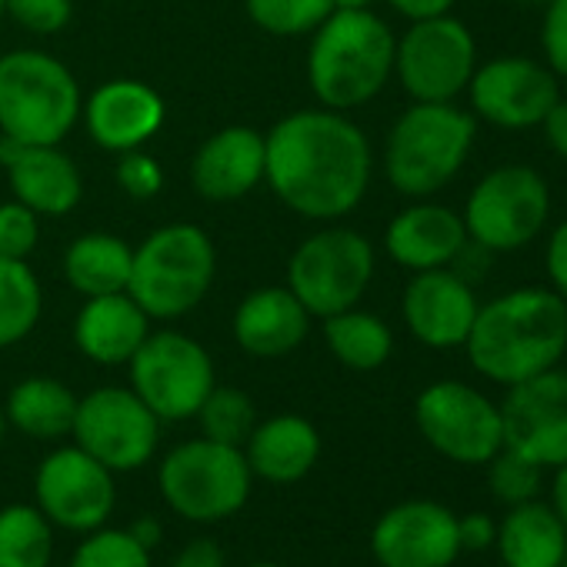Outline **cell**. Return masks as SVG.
I'll return each instance as SVG.
<instances>
[{
  "label": "cell",
  "instance_id": "obj_26",
  "mask_svg": "<svg viewBox=\"0 0 567 567\" xmlns=\"http://www.w3.org/2000/svg\"><path fill=\"white\" fill-rule=\"evenodd\" d=\"M504 567H560L567 554V530L547 501L534 497L507 507L494 537Z\"/></svg>",
  "mask_w": 567,
  "mask_h": 567
},
{
  "label": "cell",
  "instance_id": "obj_15",
  "mask_svg": "<svg viewBox=\"0 0 567 567\" xmlns=\"http://www.w3.org/2000/svg\"><path fill=\"white\" fill-rule=\"evenodd\" d=\"M34 504L41 514L71 534H91L104 527L117 504L114 471L94 461L78 444L51 451L34 474Z\"/></svg>",
  "mask_w": 567,
  "mask_h": 567
},
{
  "label": "cell",
  "instance_id": "obj_27",
  "mask_svg": "<svg viewBox=\"0 0 567 567\" xmlns=\"http://www.w3.org/2000/svg\"><path fill=\"white\" fill-rule=\"evenodd\" d=\"M134 247L117 234H81L64 250V277L81 298H104L127 291Z\"/></svg>",
  "mask_w": 567,
  "mask_h": 567
},
{
  "label": "cell",
  "instance_id": "obj_46",
  "mask_svg": "<svg viewBox=\"0 0 567 567\" xmlns=\"http://www.w3.org/2000/svg\"><path fill=\"white\" fill-rule=\"evenodd\" d=\"M127 530L134 534V540L137 544H144L147 550H154L161 540H164V527H161V520L157 517H151V514H144V517H137V520H131L127 524Z\"/></svg>",
  "mask_w": 567,
  "mask_h": 567
},
{
  "label": "cell",
  "instance_id": "obj_16",
  "mask_svg": "<svg viewBox=\"0 0 567 567\" xmlns=\"http://www.w3.org/2000/svg\"><path fill=\"white\" fill-rule=\"evenodd\" d=\"M504 447L554 471L567 464V368H550L504 391Z\"/></svg>",
  "mask_w": 567,
  "mask_h": 567
},
{
  "label": "cell",
  "instance_id": "obj_4",
  "mask_svg": "<svg viewBox=\"0 0 567 567\" xmlns=\"http://www.w3.org/2000/svg\"><path fill=\"white\" fill-rule=\"evenodd\" d=\"M477 144V121L467 107L411 101L384 137V177L408 197H434L467 167Z\"/></svg>",
  "mask_w": 567,
  "mask_h": 567
},
{
  "label": "cell",
  "instance_id": "obj_43",
  "mask_svg": "<svg viewBox=\"0 0 567 567\" xmlns=\"http://www.w3.org/2000/svg\"><path fill=\"white\" fill-rule=\"evenodd\" d=\"M537 131H540V137H544L547 151L567 164V97H564V94H560V97H557V104L547 111V117L540 121V127H537Z\"/></svg>",
  "mask_w": 567,
  "mask_h": 567
},
{
  "label": "cell",
  "instance_id": "obj_5",
  "mask_svg": "<svg viewBox=\"0 0 567 567\" xmlns=\"http://www.w3.org/2000/svg\"><path fill=\"white\" fill-rule=\"evenodd\" d=\"M217 247L197 224H164L134 247L127 295L151 321L190 315L214 288Z\"/></svg>",
  "mask_w": 567,
  "mask_h": 567
},
{
  "label": "cell",
  "instance_id": "obj_13",
  "mask_svg": "<svg viewBox=\"0 0 567 567\" xmlns=\"http://www.w3.org/2000/svg\"><path fill=\"white\" fill-rule=\"evenodd\" d=\"M161 417L131 388H97L78 398L71 437L114 474L137 471L161 447Z\"/></svg>",
  "mask_w": 567,
  "mask_h": 567
},
{
  "label": "cell",
  "instance_id": "obj_7",
  "mask_svg": "<svg viewBox=\"0 0 567 567\" xmlns=\"http://www.w3.org/2000/svg\"><path fill=\"white\" fill-rule=\"evenodd\" d=\"M554 197L547 177L530 164H497L484 171L464 197L461 220L467 240L487 254H517L550 224Z\"/></svg>",
  "mask_w": 567,
  "mask_h": 567
},
{
  "label": "cell",
  "instance_id": "obj_30",
  "mask_svg": "<svg viewBox=\"0 0 567 567\" xmlns=\"http://www.w3.org/2000/svg\"><path fill=\"white\" fill-rule=\"evenodd\" d=\"M44 311L41 280L28 260L0 257V351L31 338Z\"/></svg>",
  "mask_w": 567,
  "mask_h": 567
},
{
  "label": "cell",
  "instance_id": "obj_22",
  "mask_svg": "<svg viewBox=\"0 0 567 567\" xmlns=\"http://www.w3.org/2000/svg\"><path fill=\"white\" fill-rule=\"evenodd\" d=\"M264 134L244 124L214 131L190 161V184L210 204L247 197L264 181Z\"/></svg>",
  "mask_w": 567,
  "mask_h": 567
},
{
  "label": "cell",
  "instance_id": "obj_14",
  "mask_svg": "<svg viewBox=\"0 0 567 567\" xmlns=\"http://www.w3.org/2000/svg\"><path fill=\"white\" fill-rule=\"evenodd\" d=\"M464 97L477 124L497 131H537L560 97V81L540 58L497 54L477 61Z\"/></svg>",
  "mask_w": 567,
  "mask_h": 567
},
{
  "label": "cell",
  "instance_id": "obj_6",
  "mask_svg": "<svg viewBox=\"0 0 567 567\" xmlns=\"http://www.w3.org/2000/svg\"><path fill=\"white\" fill-rule=\"evenodd\" d=\"M84 94L64 61L21 48L0 58V134L18 144H61L81 121Z\"/></svg>",
  "mask_w": 567,
  "mask_h": 567
},
{
  "label": "cell",
  "instance_id": "obj_49",
  "mask_svg": "<svg viewBox=\"0 0 567 567\" xmlns=\"http://www.w3.org/2000/svg\"><path fill=\"white\" fill-rule=\"evenodd\" d=\"M4 14H8V0H0V21H4Z\"/></svg>",
  "mask_w": 567,
  "mask_h": 567
},
{
  "label": "cell",
  "instance_id": "obj_25",
  "mask_svg": "<svg viewBox=\"0 0 567 567\" xmlns=\"http://www.w3.org/2000/svg\"><path fill=\"white\" fill-rule=\"evenodd\" d=\"M147 334H151V318L127 291L87 298L74 318L78 351L101 368L127 364L137 354V348L147 341Z\"/></svg>",
  "mask_w": 567,
  "mask_h": 567
},
{
  "label": "cell",
  "instance_id": "obj_44",
  "mask_svg": "<svg viewBox=\"0 0 567 567\" xmlns=\"http://www.w3.org/2000/svg\"><path fill=\"white\" fill-rule=\"evenodd\" d=\"M388 4L411 24V21H427V18L454 14L457 0H388Z\"/></svg>",
  "mask_w": 567,
  "mask_h": 567
},
{
  "label": "cell",
  "instance_id": "obj_10",
  "mask_svg": "<svg viewBox=\"0 0 567 567\" xmlns=\"http://www.w3.org/2000/svg\"><path fill=\"white\" fill-rule=\"evenodd\" d=\"M477 61V41L461 18L411 21L394 44V81L411 101L454 104L464 97Z\"/></svg>",
  "mask_w": 567,
  "mask_h": 567
},
{
  "label": "cell",
  "instance_id": "obj_8",
  "mask_svg": "<svg viewBox=\"0 0 567 567\" xmlns=\"http://www.w3.org/2000/svg\"><path fill=\"white\" fill-rule=\"evenodd\" d=\"M254 474L244 447L194 437L171 447L157 467V487L164 504L190 524H217L234 517L250 497Z\"/></svg>",
  "mask_w": 567,
  "mask_h": 567
},
{
  "label": "cell",
  "instance_id": "obj_31",
  "mask_svg": "<svg viewBox=\"0 0 567 567\" xmlns=\"http://www.w3.org/2000/svg\"><path fill=\"white\" fill-rule=\"evenodd\" d=\"M54 524L38 504L0 507V567H51Z\"/></svg>",
  "mask_w": 567,
  "mask_h": 567
},
{
  "label": "cell",
  "instance_id": "obj_11",
  "mask_svg": "<svg viewBox=\"0 0 567 567\" xmlns=\"http://www.w3.org/2000/svg\"><path fill=\"white\" fill-rule=\"evenodd\" d=\"M414 424L427 447L451 464L484 467L504 447L501 404L467 381H434L414 398Z\"/></svg>",
  "mask_w": 567,
  "mask_h": 567
},
{
  "label": "cell",
  "instance_id": "obj_38",
  "mask_svg": "<svg viewBox=\"0 0 567 567\" xmlns=\"http://www.w3.org/2000/svg\"><path fill=\"white\" fill-rule=\"evenodd\" d=\"M8 18L38 38H51L71 24L74 0H8Z\"/></svg>",
  "mask_w": 567,
  "mask_h": 567
},
{
  "label": "cell",
  "instance_id": "obj_39",
  "mask_svg": "<svg viewBox=\"0 0 567 567\" xmlns=\"http://www.w3.org/2000/svg\"><path fill=\"white\" fill-rule=\"evenodd\" d=\"M117 184L134 200H154L164 190V167L144 147L117 154Z\"/></svg>",
  "mask_w": 567,
  "mask_h": 567
},
{
  "label": "cell",
  "instance_id": "obj_20",
  "mask_svg": "<svg viewBox=\"0 0 567 567\" xmlns=\"http://www.w3.org/2000/svg\"><path fill=\"white\" fill-rule=\"evenodd\" d=\"M0 167L8 171L14 200L28 204L38 217H64L84 197L81 167L61 144L0 141Z\"/></svg>",
  "mask_w": 567,
  "mask_h": 567
},
{
  "label": "cell",
  "instance_id": "obj_41",
  "mask_svg": "<svg viewBox=\"0 0 567 567\" xmlns=\"http://www.w3.org/2000/svg\"><path fill=\"white\" fill-rule=\"evenodd\" d=\"M457 537H461V554L464 550H491L494 547V537H497V520L484 511H474V514H464L457 517Z\"/></svg>",
  "mask_w": 567,
  "mask_h": 567
},
{
  "label": "cell",
  "instance_id": "obj_45",
  "mask_svg": "<svg viewBox=\"0 0 567 567\" xmlns=\"http://www.w3.org/2000/svg\"><path fill=\"white\" fill-rule=\"evenodd\" d=\"M547 504H550V511L557 514V520H560V524H564V530H567V464H560V467H554V471H550Z\"/></svg>",
  "mask_w": 567,
  "mask_h": 567
},
{
  "label": "cell",
  "instance_id": "obj_35",
  "mask_svg": "<svg viewBox=\"0 0 567 567\" xmlns=\"http://www.w3.org/2000/svg\"><path fill=\"white\" fill-rule=\"evenodd\" d=\"M68 567H154L151 550L134 540L127 527H97L81 534Z\"/></svg>",
  "mask_w": 567,
  "mask_h": 567
},
{
  "label": "cell",
  "instance_id": "obj_51",
  "mask_svg": "<svg viewBox=\"0 0 567 567\" xmlns=\"http://www.w3.org/2000/svg\"><path fill=\"white\" fill-rule=\"evenodd\" d=\"M250 567H277V564H267V560H264V564H250Z\"/></svg>",
  "mask_w": 567,
  "mask_h": 567
},
{
  "label": "cell",
  "instance_id": "obj_21",
  "mask_svg": "<svg viewBox=\"0 0 567 567\" xmlns=\"http://www.w3.org/2000/svg\"><path fill=\"white\" fill-rule=\"evenodd\" d=\"M464 247H467V230L461 210L437 204L434 197L411 200L384 227L388 257L411 274L454 267Z\"/></svg>",
  "mask_w": 567,
  "mask_h": 567
},
{
  "label": "cell",
  "instance_id": "obj_33",
  "mask_svg": "<svg viewBox=\"0 0 567 567\" xmlns=\"http://www.w3.org/2000/svg\"><path fill=\"white\" fill-rule=\"evenodd\" d=\"M194 417L200 421L204 437L220 441V444H234V447H244V441L250 437V431L257 424L254 401L244 391L220 388V384H214V391L204 398V404Z\"/></svg>",
  "mask_w": 567,
  "mask_h": 567
},
{
  "label": "cell",
  "instance_id": "obj_34",
  "mask_svg": "<svg viewBox=\"0 0 567 567\" xmlns=\"http://www.w3.org/2000/svg\"><path fill=\"white\" fill-rule=\"evenodd\" d=\"M487 491L494 494V501H501L504 507L524 504L540 497V491L547 487V471L527 457H520L511 447H501L487 464Z\"/></svg>",
  "mask_w": 567,
  "mask_h": 567
},
{
  "label": "cell",
  "instance_id": "obj_9",
  "mask_svg": "<svg viewBox=\"0 0 567 567\" xmlns=\"http://www.w3.org/2000/svg\"><path fill=\"white\" fill-rule=\"evenodd\" d=\"M378 270L374 244L341 224H328L301 240L288 260V288L311 318H331L358 308Z\"/></svg>",
  "mask_w": 567,
  "mask_h": 567
},
{
  "label": "cell",
  "instance_id": "obj_52",
  "mask_svg": "<svg viewBox=\"0 0 567 567\" xmlns=\"http://www.w3.org/2000/svg\"><path fill=\"white\" fill-rule=\"evenodd\" d=\"M560 567H567V554H564V560H560Z\"/></svg>",
  "mask_w": 567,
  "mask_h": 567
},
{
  "label": "cell",
  "instance_id": "obj_18",
  "mask_svg": "<svg viewBox=\"0 0 567 567\" xmlns=\"http://www.w3.org/2000/svg\"><path fill=\"white\" fill-rule=\"evenodd\" d=\"M477 308L481 298L474 291V284L454 267L411 274L401 295V318L408 334L431 351L464 348Z\"/></svg>",
  "mask_w": 567,
  "mask_h": 567
},
{
  "label": "cell",
  "instance_id": "obj_3",
  "mask_svg": "<svg viewBox=\"0 0 567 567\" xmlns=\"http://www.w3.org/2000/svg\"><path fill=\"white\" fill-rule=\"evenodd\" d=\"M398 34L371 8H334L311 34L308 84L321 107L358 111L394 78Z\"/></svg>",
  "mask_w": 567,
  "mask_h": 567
},
{
  "label": "cell",
  "instance_id": "obj_2",
  "mask_svg": "<svg viewBox=\"0 0 567 567\" xmlns=\"http://www.w3.org/2000/svg\"><path fill=\"white\" fill-rule=\"evenodd\" d=\"M477 378L514 388L550 368L567 354V305L547 284H520L481 301L471 334L461 348Z\"/></svg>",
  "mask_w": 567,
  "mask_h": 567
},
{
  "label": "cell",
  "instance_id": "obj_37",
  "mask_svg": "<svg viewBox=\"0 0 567 567\" xmlns=\"http://www.w3.org/2000/svg\"><path fill=\"white\" fill-rule=\"evenodd\" d=\"M540 8H544L540 28H537L540 61L564 87L567 84V0H547Z\"/></svg>",
  "mask_w": 567,
  "mask_h": 567
},
{
  "label": "cell",
  "instance_id": "obj_23",
  "mask_svg": "<svg viewBox=\"0 0 567 567\" xmlns=\"http://www.w3.org/2000/svg\"><path fill=\"white\" fill-rule=\"evenodd\" d=\"M311 321L315 318L308 315V308L284 284V288L250 291L230 318V334L244 354L270 361L298 351L308 341Z\"/></svg>",
  "mask_w": 567,
  "mask_h": 567
},
{
  "label": "cell",
  "instance_id": "obj_48",
  "mask_svg": "<svg viewBox=\"0 0 567 567\" xmlns=\"http://www.w3.org/2000/svg\"><path fill=\"white\" fill-rule=\"evenodd\" d=\"M8 417H4V408H0V444H4V434H8Z\"/></svg>",
  "mask_w": 567,
  "mask_h": 567
},
{
  "label": "cell",
  "instance_id": "obj_24",
  "mask_svg": "<svg viewBox=\"0 0 567 567\" xmlns=\"http://www.w3.org/2000/svg\"><path fill=\"white\" fill-rule=\"evenodd\" d=\"M321 431L301 414H274L257 421L244 441V457L254 477L267 484H298L321 461Z\"/></svg>",
  "mask_w": 567,
  "mask_h": 567
},
{
  "label": "cell",
  "instance_id": "obj_1",
  "mask_svg": "<svg viewBox=\"0 0 567 567\" xmlns=\"http://www.w3.org/2000/svg\"><path fill=\"white\" fill-rule=\"evenodd\" d=\"M264 181L308 220H341L361 207L374 177L368 134L341 111L315 107L280 117L264 134Z\"/></svg>",
  "mask_w": 567,
  "mask_h": 567
},
{
  "label": "cell",
  "instance_id": "obj_29",
  "mask_svg": "<svg viewBox=\"0 0 567 567\" xmlns=\"http://www.w3.org/2000/svg\"><path fill=\"white\" fill-rule=\"evenodd\" d=\"M324 341L331 354L351 371H378L394 354V331L384 318L364 308H348L324 318Z\"/></svg>",
  "mask_w": 567,
  "mask_h": 567
},
{
  "label": "cell",
  "instance_id": "obj_42",
  "mask_svg": "<svg viewBox=\"0 0 567 567\" xmlns=\"http://www.w3.org/2000/svg\"><path fill=\"white\" fill-rule=\"evenodd\" d=\"M224 547L214 537H190L171 560V567H224Z\"/></svg>",
  "mask_w": 567,
  "mask_h": 567
},
{
  "label": "cell",
  "instance_id": "obj_47",
  "mask_svg": "<svg viewBox=\"0 0 567 567\" xmlns=\"http://www.w3.org/2000/svg\"><path fill=\"white\" fill-rule=\"evenodd\" d=\"M374 0H334V8H371Z\"/></svg>",
  "mask_w": 567,
  "mask_h": 567
},
{
  "label": "cell",
  "instance_id": "obj_36",
  "mask_svg": "<svg viewBox=\"0 0 567 567\" xmlns=\"http://www.w3.org/2000/svg\"><path fill=\"white\" fill-rule=\"evenodd\" d=\"M38 240H41V217L28 204L21 200L0 204V257L28 260Z\"/></svg>",
  "mask_w": 567,
  "mask_h": 567
},
{
  "label": "cell",
  "instance_id": "obj_17",
  "mask_svg": "<svg viewBox=\"0 0 567 567\" xmlns=\"http://www.w3.org/2000/svg\"><path fill=\"white\" fill-rule=\"evenodd\" d=\"M371 554L381 567H451L461 557L457 514L431 497L401 501L371 527Z\"/></svg>",
  "mask_w": 567,
  "mask_h": 567
},
{
  "label": "cell",
  "instance_id": "obj_40",
  "mask_svg": "<svg viewBox=\"0 0 567 567\" xmlns=\"http://www.w3.org/2000/svg\"><path fill=\"white\" fill-rule=\"evenodd\" d=\"M544 274H547V288L567 305V217L557 220L547 230V240H544Z\"/></svg>",
  "mask_w": 567,
  "mask_h": 567
},
{
  "label": "cell",
  "instance_id": "obj_50",
  "mask_svg": "<svg viewBox=\"0 0 567 567\" xmlns=\"http://www.w3.org/2000/svg\"><path fill=\"white\" fill-rule=\"evenodd\" d=\"M520 4H547V0H520Z\"/></svg>",
  "mask_w": 567,
  "mask_h": 567
},
{
  "label": "cell",
  "instance_id": "obj_28",
  "mask_svg": "<svg viewBox=\"0 0 567 567\" xmlns=\"http://www.w3.org/2000/svg\"><path fill=\"white\" fill-rule=\"evenodd\" d=\"M74 414H78V394L68 384L44 374L18 381L4 404L8 424L34 441L71 437Z\"/></svg>",
  "mask_w": 567,
  "mask_h": 567
},
{
  "label": "cell",
  "instance_id": "obj_32",
  "mask_svg": "<svg viewBox=\"0 0 567 567\" xmlns=\"http://www.w3.org/2000/svg\"><path fill=\"white\" fill-rule=\"evenodd\" d=\"M247 18L270 38H311L334 11V0H244Z\"/></svg>",
  "mask_w": 567,
  "mask_h": 567
},
{
  "label": "cell",
  "instance_id": "obj_12",
  "mask_svg": "<svg viewBox=\"0 0 567 567\" xmlns=\"http://www.w3.org/2000/svg\"><path fill=\"white\" fill-rule=\"evenodd\" d=\"M127 374L131 391L161 417V424L194 417L217 384L207 348L181 331H151L127 361Z\"/></svg>",
  "mask_w": 567,
  "mask_h": 567
},
{
  "label": "cell",
  "instance_id": "obj_19",
  "mask_svg": "<svg viewBox=\"0 0 567 567\" xmlns=\"http://www.w3.org/2000/svg\"><path fill=\"white\" fill-rule=\"evenodd\" d=\"M81 117L91 141L101 151L124 154L144 147L164 127L167 104L151 84L117 78L91 91V97L81 107Z\"/></svg>",
  "mask_w": 567,
  "mask_h": 567
}]
</instances>
